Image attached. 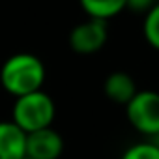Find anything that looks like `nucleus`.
<instances>
[{
  "mask_svg": "<svg viewBox=\"0 0 159 159\" xmlns=\"http://www.w3.org/2000/svg\"><path fill=\"white\" fill-rule=\"evenodd\" d=\"M150 142H153L155 146H159V133H157V135H153V137L150 139Z\"/></svg>",
  "mask_w": 159,
  "mask_h": 159,
  "instance_id": "f8f14e48",
  "label": "nucleus"
},
{
  "mask_svg": "<svg viewBox=\"0 0 159 159\" xmlns=\"http://www.w3.org/2000/svg\"><path fill=\"white\" fill-rule=\"evenodd\" d=\"M84 13L92 19L109 21L125 10V0H79Z\"/></svg>",
  "mask_w": 159,
  "mask_h": 159,
  "instance_id": "6e6552de",
  "label": "nucleus"
},
{
  "mask_svg": "<svg viewBox=\"0 0 159 159\" xmlns=\"http://www.w3.org/2000/svg\"><path fill=\"white\" fill-rule=\"evenodd\" d=\"M25 159H30V157H25Z\"/></svg>",
  "mask_w": 159,
  "mask_h": 159,
  "instance_id": "ddd939ff",
  "label": "nucleus"
},
{
  "mask_svg": "<svg viewBox=\"0 0 159 159\" xmlns=\"http://www.w3.org/2000/svg\"><path fill=\"white\" fill-rule=\"evenodd\" d=\"M107 39H109L107 21L92 17L79 23L69 32V47L77 54H94L99 49H103Z\"/></svg>",
  "mask_w": 159,
  "mask_h": 159,
  "instance_id": "20e7f679",
  "label": "nucleus"
},
{
  "mask_svg": "<svg viewBox=\"0 0 159 159\" xmlns=\"http://www.w3.org/2000/svg\"><path fill=\"white\" fill-rule=\"evenodd\" d=\"M142 36H144V39L150 47L159 51V0L144 13Z\"/></svg>",
  "mask_w": 159,
  "mask_h": 159,
  "instance_id": "1a4fd4ad",
  "label": "nucleus"
},
{
  "mask_svg": "<svg viewBox=\"0 0 159 159\" xmlns=\"http://www.w3.org/2000/svg\"><path fill=\"white\" fill-rule=\"evenodd\" d=\"M103 92L112 103L125 107L129 103V99L139 92V88H137V81L129 73L112 71L111 75H107L105 83H103Z\"/></svg>",
  "mask_w": 159,
  "mask_h": 159,
  "instance_id": "0eeeda50",
  "label": "nucleus"
},
{
  "mask_svg": "<svg viewBox=\"0 0 159 159\" xmlns=\"http://www.w3.org/2000/svg\"><path fill=\"white\" fill-rule=\"evenodd\" d=\"M125 116L133 129L152 139L159 133V92L139 90L125 105Z\"/></svg>",
  "mask_w": 159,
  "mask_h": 159,
  "instance_id": "7ed1b4c3",
  "label": "nucleus"
},
{
  "mask_svg": "<svg viewBox=\"0 0 159 159\" xmlns=\"http://www.w3.org/2000/svg\"><path fill=\"white\" fill-rule=\"evenodd\" d=\"M64 152L62 135L51 127L26 133V157L30 159H60Z\"/></svg>",
  "mask_w": 159,
  "mask_h": 159,
  "instance_id": "39448f33",
  "label": "nucleus"
},
{
  "mask_svg": "<svg viewBox=\"0 0 159 159\" xmlns=\"http://www.w3.org/2000/svg\"><path fill=\"white\" fill-rule=\"evenodd\" d=\"M45 77V66L36 54L17 52L11 54L0 67V86L10 96L21 98L43 90Z\"/></svg>",
  "mask_w": 159,
  "mask_h": 159,
  "instance_id": "f257e3e1",
  "label": "nucleus"
},
{
  "mask_svg": "<svg viewBox=\"0 0 159 159\" xmlns=\"http://www.w3.org/2000/svg\"><path fill=\"white\" fill-rule=\"evenodd\" d=\"M120 159H159V146L153 142H137L129 146Z\"/></svg>",
  "mask_w": 159,
  "mask_h": 159,
  "instance_id": "9d476101",
  "label": "nucleus"
},
{
  "mask_svg": "<svg viewBox=\"0 0 159 159\" xmlns=\"http://www.w3.org/2000/svg\"><path fill=\"white\" fill-rule=\"evenodd\" d=\"M54 116H56L54 101L43 90L15 98V103L11 109V122L25 133L51 127L54 122Z\"/></svg>",
  "mask_w": 159,
  "mask_h": 159,
  "instance_id": "f03ea898",
  "label": "nucleus"
},
{
  "mask_svg": "<svg viewBox=\"0 0 159 159\" xmlns=\"http://www.w3.org/2000/svg\"><path fill=\"white\" fill-rule=\"evenodd\" d=\"M26 157V133L11 120L0 122V159H25Z\"/></svg>",
  "mask_w": 159,
  "mask_h": 159,
  "instance_id": "423d86ee",
  "label": "nucleus"
},
{
  "mask_svg": "<svg viewBox=\"0 0 159 159\" xmlns=\"http://www.w3.org/2000/svg\"><path fill=\"white\" fill-rule=\"evenodd\" d=\"M157 0H125V10L135 13H146Z\"/></svg>",
  "mask_w": 159,
  "mask_h": 159,
  "instance_id": "9b49d317",
  "label": "nucleus"
}]
</instances>
